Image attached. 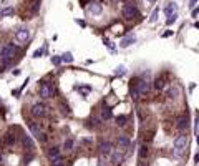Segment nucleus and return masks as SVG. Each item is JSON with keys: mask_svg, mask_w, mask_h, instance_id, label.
Masks as SVG:
<instances>
[{"mask_svg": "<svg viewBox=\"0 0 199 166\" xmlns=\"http://www.w3.org/2000/svg\"><path fill=\"white\" fill-rule=\"evenodd\" d=\"M13 55H15V48H13V45H10V43H5V45L0 48V58H2L3 65H7L13 58Z\"/></svg>", "mask_w": 199, "mask_h": 166, "instance_id": "obj_1", "label": "nucleus"}, {"mask_svg": "<svg viewBox=\"0 0 199 166\" xmlns=\"http://www.w3.org/2000/svg\"><path fill=\"white\" fill-rule=\"evenodd\" d=\"M188 143H189V138H188V135H179L174 138V150H176V154H181L184 150L188 148Z\"/></svg>", "mask_w": 199, "mask_h": 166, "instance_id": "obj_2", "label": "nucleus"}, {"mask_svg": "<svg viewBox=\"0 0 199 166\" xmlns=\"http://www.w3.org/2000/svg\"><path fill=\"white\" fill-rule=\"evenodd\" d=\"M121 13H123V17L126 18V20H131V18L139 17V10L136 8V5H133V3H124Z\"/></svg>", "mask_w": 199, "mask_h": 166, "instance_id": "obj_3", "label": "nucleus"}, {"mask_svg": "<svg viewBox=\"0 0 199 166\" xmlns=\"http://www.w3.org/2000/svg\"><path fill=\"white\" fill-rule=\"evenodd\" d=\"M38 91H40V96H42V98H52L53 93H55V88H53L50 83L40 81V85H38Z\"/></svg>", "mask_w": 199, "mask_h": 166, "instance_id": "obj_4", "label": "nucleus"}, {"mask_svg": "<svg viewBox=\"0 0 199 166\" xmlns=\"http://www.w3.org/2000/svg\"><path fill=\"white\" fill-rule=\"evenodd\" d=\"M32 115L35 118H45L47 116V106L43 103H35L32 106Z\"/></svg>", "mask_w": 199, "mask_h": 166, "instance_id": "obj_5", "label": "nucleus"}, {"mask_svg": "<svg viewBox=\"0 0 199 166\" xmlns=\"http://www.w3.org/2000/svg\"><path fill=\"white\" fill-rule=\"evenodd\" d=\"M28 38H30V30H28L27 27H20V28L15 32V40H17L18 43L27 42Z\"/></svg>", "mask_w": 199, "mask_h": 166, "instance_id": "obj_6", "label": "nucleus"}, {"mask_svg": "<svg viewBox=\"0 0 199 166\" xmlns=\"http://www.w3.org/2000/svg\"><path fill=\"white\" fill-rule=\"evenodd\" d=\"M98 153L103 154V156H108L113 153V145L110 143V141H101L98 145Z\"/></svg>", "mask_w": 199, "mask_h": 166, "instance_id": "obj_7", "label": "nucleus"}, {"mask_svg": "<svg viewBox=\"0 0 199 166\" xmlns=\"http://www.w3.org/2000/svg\"><path fill=\"white\" fill-rule=\"evenodd\" d=\"M47 156H48V159H50V161L60 159V158H61L60 148H58V146H52V148H48V150H47Z\"/></svg>", "mask_w": 199, "mask_h": 166, "instance_id": "obj_8", "label": "nucleus"}, {"mask_svg": "<svg viewBox=\"0 0 199 166\" xmlns=\"http://www.w3.org/2000/svg\"><path fill=\"white\" fill-rule=\"evenodd\" d=\"M131 83H133V81H131ZM133 85L138 88L139 95H146L148 91H149V83H148L146 80H139V81H136V83H133Z\"/></svg>", "mask_w": 199, "mask_h": 166, "instance_id": "obj_9", "label": "nucleus"}, {"mask_svg": "<svg viewBox=\"0 0 199 166\" xmlns=\"http://www.w3.org/2000/svg\"><path fill=\"white\" fill-rule=\"evenodd\" d=\"M86 10H88V13H91V15H100L101 12H103V7H101V3L98 2H91L88 7H86Z\"/></svg>", "mask_w": 199, "mask_h": 166, "instance_id": "obj_10", "label": "nucleus"}, {"mask_svg": "<svg viewBox=\"0 0 199 166\" xmlns=\"http://www.w3.org/2000/svg\"><path fill=\"white\" fill-rule=\"evenodd\" d=\"M22 143H23V146L27 148L28 153H33V151H35V145H33V141H32V136L23 135V136H22Z\"/></svg>", "mask_w": 199, "mask_h": 166, "instance_id": "obj_11", "label": "nucleus"}, {"mask_svg": "<svg viewBox=\"0 0 199 166\" xmlns=\"http://www.w3.org/2000/svg\"><path fill=\"white\" fill-rule=\"evenodd\" d=\"M129 145H131V141H129V138L126 135H121V136H118V146L121 150H128L129 148Z\"/></svg>", "mask_w": 199, "mask_h": 166, "instance_id": "obj_12", "label": "nucleus"}, {"mask_svg": "<svg viewBox=\"0 0 199 166\" xmlns=\"http://www.w3.org/2000/svg\"><path fill=\"white\" fill-rule=\"evenodd\" d=\"M188 126H189V120H188V116H181V118L178 120V123H176V128H178L179 131L188 130Z\"/></svg>", "mask_w": 199, "mask_h": 166, "instance_id": "obj_13", "label": "nucleus"}, {"mask_svg": "<svg viewBox=\"0 0 199 166\" xmlns=\"http://www.w3.org/2000/svg\"><path fill=\"white\" fill-rule=\"evenodd\" d=\"M15 141H17V138H15V135H13L12 131H8V133L3 136V145H7V146H13Z\"/></svg>", "mask_w": 199, "mask_h": 166, "instance_id": "obj_14", "label": "nucleus"}, {"mask_svg": "<svg viewBox=\"0 0 199 166\" xmlns=\"http://www.w3.org/2000/svg\"><path fill=\"white\" fill-rule=\"evenodd\" d=\"M134 42H136V38H134V35H128V37H124L123 40L120 42V47H121V48H126V47L133 45Z\"/></svg>", "mask_w": 199, "mask_h": 166, "instance_id": "obj_15", "label": "nucleus"}, {"mask_svg": "<svg viewBox=\"0 0 199 166\" xmlns=\"http://www.w3.org/2000/svg\"><path fill=\"white\" fill-rule=\"evenodd\" d=\"M178 12V5L174 2H169L166 7H164V13H166V17H169V15H173V13H176Z\"/></svg>", "mask_w": 199, "mask_h": 166, "instance_id": "obj_16", "label": "nucleus"}, {"mask_svg": "<svg viewBox=\"0 0 199 166\" xmlns=\"http://www.w3.org/2000/svg\"><path fill=\"white\" fill-rule=\"evenodd\" d=\"M111 116H113V111H111V108H110V106H103V108H101V120H103V121H108Z\"/></svg>", "mask_w": 199, "mask_h": 166, "instance_id": "obj_17", "label": "nucleus"}, {"mask_svg": "<svg viewBox=\"0 0 199 166\" xmlns=\"http://www.w3.org/2000/svg\"><path fill=\"white\" fill-rule=\"evenodd\" d=\"M28 128H30V131L33 133V136H37V138H40L42 131H40V128H38V125L35 123V121H28Z\"/></svg>", "mask_w": 199, "mask_h": 166, "instance_id": "obj_18", "label": "nucleus"}, {"mask_svg": "<svg viewBox=\"0 0 199 166\" xmlns=\"http://www.w3.org/2000/svg\"><path fill=\"white\" fill-rule=\"evenodd\" d=\"M138 154H139V159H146V158H148V154H149V148H148L146 145H141V146H139Z\"/></svg>", "mask_w": 199, "mask_h": 166, "instance_id": "obj_19", "label": "nucleus"}, {"mask_svg": "<svg viewBox=\"0 0 199 166\" xmlns=\"http://www.w3.org/2000/svg\"><path fill=\"white\" fill-rule=\"evenodd\" d=\"M164 85H166V83H164V78L163 76H158L156 80H154V88H156V90H163Z\"/></svg>", "mask_w": 199, "mask_h": 166, "instance_id": "obj_20", "label": "nucleus"}, {"mask_svg": "<svg viewBox=\"0 0 199 166\" xmlns=\"http://www.w3.org/2000/svg\"><path fill=\"white\" fill-rule=\"evenodd\" d=\"M73 146H75L73 140L68 138V140H65V143H63V150L65 151H73Z\"/></svg>", "mask_w": 199, "mask_h": 166, "instance_id": "obj_21", "label": "nucleus"}, {"mask_svg": "<svg viewBox=\"0 0 199 166\" xmlns=\"http://www.w3.org/2000/svg\"><path fill=\"white\" fill-rule=\"evenodd\" d=\"M129 93H131V98L133 100H138L139 98V91H138V88L131 83V90H129Z\"/></svg>", "mask_w": 199, "mask_h": 166, "instance_id": "obj_22", "label": "nucleus"}, {"mask_svg": "<svg viewBox=\"0 0 199 166\" xmlns=\"http://www.w3.org/2000/svg\"><path fill=\"white\" fill-rule=\"evenodd\" d=\"M178 95H179V90L176 88V86H171V88L168 90V96H169V98H176Z\"/></svg>", "mask_w": 199, "mask_h": 166, "instance_id": "obj_23", "label": "nucleus"}, {"mask_svg": "<svg viewBox=\"0 0 199 166\" xmlns=\"http://www.w3.org/2000/svg\"><path fill=\"white\" fill-rule=\"evenodd\" d=\"M121 159H123V154L120 151H113V163L118 164V163H121Z\"/></svg>", "mask_w": 199, "mask_h": 166, "instance_id": "obj_24", "label": "nucleus"}, {"mask_svg": "<svg viewBox=\"0 0 199 166\" xmlns=\"http://www.w3.org/2000/svg\"><path fill=\"white\" fill-rule=\"evenodd\" d=\"M61 62H63V63H71V62H73V57H71V53H68V52L63 53V55H61Z\"/></svg>", "mask_w": 199, "mask_h": 166, "instance_id": "obj_25", "label": "nucleus"}, {"mask_svg": "<svg viewBox=\"0 0 199 166\" xmlns=\"http://www.w3.org/2000/svg\"><path fill=\"white\" fill-rule=\"evenodd\" d=\"M12 13H13V7H5V8H2V10H0V15H2V17L12 15Z\"/></svg>", "mask_w": 199, "mask_h": 166, "instance_id": "obj_26", "label": "nucleus"}, {"mask_svg": "<svg viewBox=\"0 0 199 166\" xmlns=\"http://www.w3.org/2000/svg\"><path fill=\"white\" fill-rule=\"evenodd\" d=\"M126 121H128V118H126L124 115H120L118 118H116V125H118V126H124Z\"/></svg>", "mask_w": 199, "mask_h": 166, "instance_id": "obj_27", "label": "nucleus"}, {"mask_svg": "<svg viewBox=\"0 0 199 166\" xmlns=\"http://www.w3.org/2000/svg\"><path fill=\"white\" fill-rule=\"evenodd\" d=\"M176 20H178V12H176V13H173V15H169V17H168V20H166V25H173V23L176 22Z\"/></svg>", "mask_w": 199, "mask_h": 166, "instance_id": "obj_28", "label": "nucleus"}, {"mask_svg": "<svg viewBox=\"0 0 199 166\" xmlns=\"http://www.w3.org/2000/svg\"><path fill=\"white\" fill-rule=\"evenodd\" d=\"M158 15H159V8H154L153 10V13H151V17H149V22H156L158 20Z\"/></svg>", "mask_w": 199, "mask_h": 166, "instance_id": "obj_29", "label": "nucleus"}, {"mask_svg": "<svg viewBox=\"0 0 199 166\" xmlns=\"http://www.w3.org/2000/svg\"><path fill=\"white\" fill-rule=\"evenodd\" d=\"M98 166H108V159H106V156L100 154V159H98Z\"/></svg>", "mask_w": 199, "mask_h": 166, "instance_id": "obj_30", "label": "nucleus"}, {"mask_svg": "<svg viewBox=\"0 0 199 166\" xmlns=\"http://www.w3.org/2000/svg\"><path fill=\"white\" fill-rule=\"evenodd\" d=\"M43 50H45V48H38V50H35L33 52V58H40L43 55Z\"/></svg>", "mask_w": 199, "mask_h": 166, "instance_id": "obj_31", "label": "nucleus"}, {"mask_svg": "<svg viewBox=\"0 0 199 166\" xmlns=\"http://www.w3.org/2000/svg\"><path fill=\"white\" fill-rule=\"evenodd\" d=\"M116 75H118V76H123L124 75V73H126V70H124V67H118V68H116Z\"/></svg>", "mask_w": 199, "mask_h": 166, "instance_id": "obj_32", "label": "nucleus"}, {"mask_svg": "<svg viewBox=\"0 0 199 166\" xmlns=\"http://www.w3.org/2000/svg\"><path fill=\"white\" fill-rule=\"evenodd\" d=\"M52 166H66L65 163H63V159H57V161H52Z\"/></svg>", "mask_w": 199, "mask_h": 166, "instance_id": "obj_33", "label": "nucleus"}, {"mask_svg": "<svg viewBox=\"0 0 199 166\" xmlns=\"http://www.w3.org/2000/svg\"><path fill=\"white\" fill-rule=\"evenodd\" d=\"M52 63H53V65H60V63H61V57H52Z\"/></svg>", "mask_w": 199, "mask_h": 166, "instance_id": "obj_34", "label": "nucleus"}, {"mask_svg": "<svg viewBox=\"0 0 199 166\" xmlns=\"http://www.w3.org/2000/svg\"><path fill=\"white\" fill-rule=\"evenodd\" d=\"M33 159V153H30L28 156H25V164H28V161H32Z\"/></svg>", "mask_w": 199, "mask_h": 166, "instance_id": "obj_35", "label": "nucleus"}, {"mask_svg": "<svg viewBox=\"0 0 199 166\" xmlns=\"http://www.w3.org/2000/svg\"><path fill=\"white\" fill-rule=\"evenodd\" d=\"M91 125H93V126H98V125H100V120H98V118H91Z\"/></svg>", "mask_w": 199, "mask_h": 166, "instance_id": "obj_36", "label": "nucleus"}, {"mask_svg": "<svg viewBox=\"0 0 199 166\" xmlns=\"http://www.w3.org/2000/svg\"><path fill=\"white\" fill-rule=\"evenodd\" d=\"M197 13H199V7H196V8L192 10V17H197Z\"/></svg>", "mask_w": 199, "mask_h": 166, "instance_id": "obj_37", "label": "nucleus"}, {"mask_svg": "<svg viewBox=\"0 0 199 166\" xmlns=\"http://www.w3.org/2000/svg\"><path fill=\"white\" fill-rule=\"evenodd\" d=\"M196 3H197V0H191V2H189V7H191V8H192L194 5H196Z\"/></svg>", "mask_w": 199, "mask_h": 166, "instance_id": "obj_38", "label": "nucleus"}, {"mask_svg": "<svg viewBox=\"0 0 199 166\" xmlns=\"http://www.w3.org/2000/svg\"><path fill=\"white\" fill-rule=\"evenodd\" d=\"M171 35H173V32H164L163 33V37H171Z\"/></svg>", "mask_w": 199, "mask_h": 166, "instance_id": "obj_39", "label": "nucleus"}, {"mask_svg": "<svg viewBox=\"0 0 199 166\" xmlns=\"http://www.w3.org/2000/svg\"><path fill=\"white\" fill-rule=\"evenodd\" d=\"M194 163H199V153H196V156H194Z\"/></svg>", "mask_w": 199, "mask_h": 166, "instance_id": "obj_40", "label": "nucleus"}, {"mask_svg": "<svg viewBox=\"0 0 199 166\" xmlns=\"http://www.w3.org/2000/svg\"><path fill=\"white\" fill-rule=\"evenodd\" d=\"M76 23H80V25H81V27H85V25H86V23H85L83 20H76Z\"/></svg>", "mask_w": 199, "mask_h": 166, "instance_id": "obj_41", "label": "nucleus"}, {"mask_svg": "<svg viewBox=\"0 0 199 166\" xmlns=\"http://www.w3.org/2000/svg\"><path fill=\"white\" fill-rule=\"evenodd\" d=\"M196 140H197V145H199V135H197V138H196Z\"/></svg>", "mask_w": 199, "mask_h": 166, "instance_id": "obj_42", "label": "nucleus"}, {"mask_svg": "<svg viewBox=\"0 0 199 166\" xmlns=\"http://www.w3.org/2000/svg\"><path fill=\"white\" fill-rule=\"evenodd\" d=\"M148 2H154V0H148Z\"/></svg>", "mask_w": 199, "mask_h": 166, "instance_id": "obj_43", "label": "nucleus"}, {"mask_svg": "<svg viewBox=\"0 0 199 166\" xmlns=\"http://www.w3.org/2000/svg\"><path fill=\"white\" fill-rule=\"evenodd\" d=\"M0 161H2V156H0Z\"/></svg>", "mask_w": 199, "mask_h": 166, "instance_id": "obj_44", "label": "nucleus"}]
</instances>
